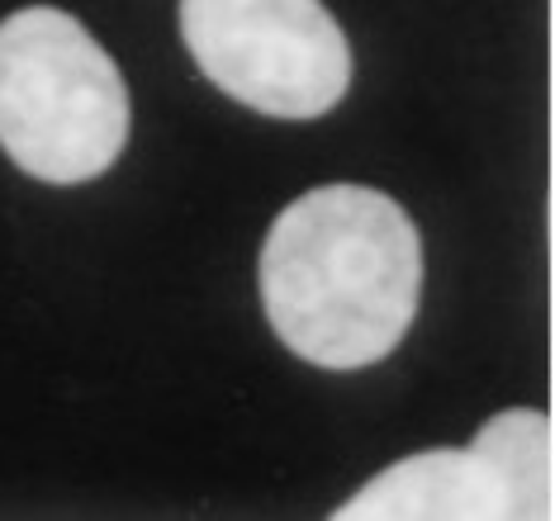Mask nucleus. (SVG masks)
Returning a JSON list of instances; mask_svg holds the SVG:
<instances>
[{
    "instance_id": "nucleus-5",
    "label": "nucleus",
    "mask_w": 555,
    "mask_h": 521,
    "mask_svg": "<svg viewBox=\"0 0 555 521\" xmlns=\"http://www.w3.org/2000/svg\"><path fill=\"white\" fill-rule=\"evenodd\" d=\"M475 441L494 455L508 479L517 517H551L555 512V455H551V417L537 408H508L489 417Z\"/></svg>"
},
{
    "instance_id": "nucleus-2",
    "label": "nucleus",
    "mask_w": 555,
    "mask_h": 521,
    "mask_svg": "<svg viewBox=\"0 0 555 521\" xmlns=\"http://www.w3.org/2000/svg\"><path fill=\"white\" fill-rule=\"evenodd\" d=\"M129 143V91L81 19L29 5L0 19V147L48 185L105 175Z\"/></svg>"
},
{
    "instance_id": "nucleus-4",
    "label": "nucleus",
    "mask_w": 555,
    "mask_h": 521,
    "mask_svg": "<svg viewBox=\"0 0 555 521\" xmlns=\"http://www.w3.org/2000/svg\"><path fill=\"white\" fill-rule=\"evenodd\" d=\"M343 521H503L517 517V498L479 441L437 446L389 465L337 507Z\"/></svg>"
},
{
    "instance_id": "nucleus-3",
    "label": "nucleus",
    "mask_w": 555,
    "mask_h": 521,
    "mask_svg": "<svg viewBox=\"0 0 555 521\" xmlns=\"http://www.w3.org/2000/svg\"><path fill=\"white\" fill-rule=\"evenodd\" d=\"M181 38L223 95L271 119H319L351 86L347 34L323 0H181Z\"/></svg>"
},
{
    "instance_id": "nucleus-1",
    "label": "nucleus",
    "mask_w": 555,
    "mask_h": 521,
    "mask_svg": "<svg viewBox=\"0 0 555 521\" xmlns=\"http://www.w3.org/2000/svg\"><path fill=\"white\" fill-rule=\"evenodd\" d=\"M418 227L380 190L319 185L275 213L261 309L295 355L323 370L385 361L418 317Z\"/></svg>"
}]
</instances>
